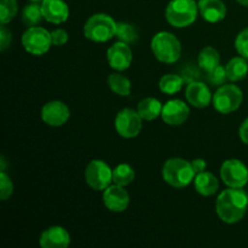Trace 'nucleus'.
<instances>
[{
  "instance_id": "nucleus-36",
  "label": "nucleus",
  "mask_w": 248,
  "mask_h": 248,
  "mask_svg": "<svg viewBox=\"0 0 248 248\" xmlns=\"http://www.w3.org/2000/svg\"><path fill=\"white\" fill-rule=\"evenodd\" d=\"M236 1L239 2V4L244 5V6H248V0H236Z\"/></svg>"
},
{
  "instance_id": "nucleus-10",
  "label": "nucleus",
  "mask_w": 248,
  "mask_h": 248,
  "mask_svg": "<svg viewBox=\"0 0 248 248\" xmlns=\"http://www.w3.org/2000/svg\"><path fill=\"white\" fill-rule=\"evenodd\" d=\"M143 119L138 114L137 110L131 108H124L116 114L115 118V130L119 136L124 138H135L142 131Z\"/></svg>"
},
{
  "instance_id": "nucleus-24",
  "label": "nucleus",
  "mask_w": 248,
  "mask_h": 248,
  "mask_svg": "<svg viewBox=\"0 0 248 248\" xmlns=\"http://www.w3.org/2000/svg\"><path fill=\"white\" fill-rule=\"evenodd\" d=\"M43 19L44 16L43 11H41V4H39V1L29 2L22 10V22L27 28L39 26Z\"/></svg>"
},
{
  "instance_id": "nucleus-32",
  "label": "nucleus",
  "mask_w": 248,
  "mask_h": 248,
  "mask_svg": "<svg viewBox=\"0 0 248 248\" xmlns=\"http://www.w3.org/2000/svg\"><path fill=\"white\" fill-rule=\"evenodd\" d=\"M69 35L65 29L57 28L55 31H51V40H52V45L55 46H63L67 44Z\"/></svg>"
},
{
  "instance_id": "nucleus-4",
  "label": "nucleus",
  "mask_w": 248,
  "mask_h": 248,
  "mask_svg": "<svg viewBox=\"0 0 248 248\" xmlns=\"http://www.w3.org/2000/svg\"><path fill=\"white\" fill-rule=\"evenodd\" d=\"M199 5L195 0H171L165 10V17L170 26L186 28L198 18Z\"/></svg>"
},
{
  "instance_id": "nucleus-2",
  "label": "nucleus",
  "mask_w": 248,
  "mask_h": 248,
  "mask_svg": "<svg viewBox=\"0 0 248 248\" xmlns=\"http://www.w3.org/2000/svg\"><path fill=\"white\" fill-rule=\"evenodd\" d=\"M162 178L173 188H186L195 179V171L191 161L182 157H171L162 166Z\"/></svg>"
},
{
  "instance_id": "nucleus-11",
  "label": "nucleus",
  "mask_w": 248,
  "mask_h": 248,
  "mask_svg": "<svg viewBox=\"0 0 248 248\" xmlns=\"http://www.w3.org/2000/svg\"><path fill=\"white\" fill-rule=\"evenodd\" d=\"M133 55L130 44L116 41L107 51V61L115 72H124L128 69L132 63Z\"/></svg>"
},
{
  "instance_id": "nucleus-23",
  "label": "nucleus",
  "mask_w": 248,
  "mask_h": 248,
  "mask_svg": "<svg viewBox=\"0 0 248 248\" xmlns=\"http://www.w3.org/2000/svg\"><path fill=\"white\" fill-rule=\"evenodd\" d=\"M220 63V55L213 46H206L200 51L198 56L199 67L206 73L215 69Z\"/></svg>"
},
{
  "instance_id": "nucleus-16",
  "label": "nucleus",
  "mask_w": 248,
  "mask_h": 248,
  "mask_svg": "<svg viewBox=\"0 0 248 248\" xmlns=\"http://www.w3.org/2000/svg\"><path fill=\"white\" fill-rule=\"evenodd\" d=\"M39 245L43 248H67L70 245V234L61 225H53L41 232Z\"/></svg>"
},
{
  "instance_id": "nucleus-12",
  "label": "nucleus",
  "mask_w": 248,
  "mask_h": 248,
  "mask_svg": "<svg viewBox=\"0 0 248 248\" xmlns=\"http://www.w3.org/2000/svg\"><path fill=\"white\" fill-rule=\"evenodd\" d=\"M70 118V110L67 104L62 101H50L44 104L41 109V119L44 123L52 127L63 126Z\"/></svg>"
},
{
  "instance_id": "nucleus-17",
  "label": "nucleus",
  "mask_w": 248,
  "mask_h": 248,
  "mask_svg": "<svg viewBox=\"0 0 248 248\" xmlns=\"http://www.w3.org/2000/svg\"><path fill=\"white\" fill-rule=\"evenodd\" d=\"M41 11L44 19L52 24L64 23L69 18V6L64 0H43Z\"/></svg>"
},
{
  "instance_id": "nucleus-28",
  "label": "nucleus",
  "mask_w": 248,
  "mask_h": 248,
  "mask_svg": "<svg viewBox=\"0 0 248 248\" xmlns=\"http://www.w3.org/2000/svg\"><path fill=\"white\" fill-rule=\"evenodd\" d=\"M18 5L16 0H0V22L7 24L17 16Z\"/></svg>"
},
{
  "instance_id": "nucleus-9",
  "label": "nucleus",
  "mask_w": 248,
  "mask_h": 248,
  "mask_svg": "<svg viewBox=\"0 0 248 248\" xmlns=\"http://www.w3.org/2000/svg\"><path fill=\"white\" fill-rule=\"evenodd\" d=\"M220 178L229 188H245L248 183V169L239 159H228L220 166Z\"/></svg>"
},
{
  "instance_id": "nucleus-37",
  "label": "nucleus",
  "mask_w": 248,
  "mask_h": 248,
  "mask_svg": "<svg viewBox=\"0 0 248 248\" xmlns=\"http://www.w3.org/2000/svg\"><path fill=\"white\" fill-rule=\"evenodd\" d=\"M29 1H43V0H29Z\"/></svg>"
},
{
  "instance_id": "nucleus-19",
  "label": "nucleus",
  "mask_w": 248,
  "mask_h": 248,
  "mask_svg": "<svg viewBox=\"0 0 248 248\" xmlns=\"http://www.w3.org/2000/svg\"><path fill=\"white\" fill-rule=\"evenodd\" d=\"M194 186H195V190L200 195L208 198V196L215 195L218 191V189H219V181L211 172L203 171L201 173L196 174L195 179H194Z\"/></svg>"
},
{
  "instance_id": "nucleus-22",
  "label": "nucleus",
  "mask_w": 248,
  "mask_h": 248,
  "mask_svg": "<svg viewBox=\"0 0 248 248\" xmlns=\"http://www.w3.org/2000/svg\"><path fill=\"white\" fill-rule=\"evenodd\" d=\"M108 85L111 91L118 94V96L127 97L131 94L132 85H131L130 79L124 74H121V72H115L109 74Z\"/></svg>"
},
{
  "instance_id": "nucleus-15",
  "label": "nucleus",
  "mask_w": 248,
  "mask_h": 248,
  "mask_svg": "<svg viewBox=\"0 0 248 248\" xmlns=\"http://www.w3.org/2000/svg\"><path fill=\"white\" fill-rule=\"evenodd\" d=\"M186 98L190 106L202 109L212 103L213 96L207 85L201 81H191L186 89Z\"/></svg>"
},
{
  "instance_id": "nucleus-35",
  "label": "nucleus",
  "mask_w": 248,
  "mask_h": 248,
  "mask_svg": "<svg viewBox=\"0 0 248 248\" xmlns=\"http://www.w3.org/2000/svg\"><path fill=\"white\" fill-rule=\"evenodd\" d=\"M239 136H240V140H242V143H245V144L248 145V118L245 119L244 123L240 125Z\"/></svg>"
},
{
  "instance_id": "nucleus-27",
  "label": "nucleus",
  "mask_w": 248,
  "mask_h": 248,
  "mask_svg": "<svg viewBox=\"0 0 248 248\" xmlns=\"http://www.w3.org/2000/svg\"><path fill=\"white\" fill-rule=\"evenodd\" d=\"M116 38L126 44H133L138 40V31L135 24L128 22H118L116 26Z\"/></svg>"
},
{
  "instance_id": "nucleus-14",
  "label": "nucleus",
  "mask_w": 248,
  "mask_h": 248,
  "mask_svg": "<svg viewBox=\"0 0 248 248\" xmlns=\"http://www.w3.org/2000/svg\"><path fill=\"white\" fill-rule=\"evenodd\" d=\"M190 108L181 99H171L162 107L161 118L170 126H181L188 120Z\"/></svg>"
},
{
  "instance_id": "nucleus-26",
  "label": "nucleus",
  "mask_w": 248,
  "mask_h": 248,
  "mask_svg": "<svg viewBox=\"0 0 248 248\" xmlns=\"http://www.w3.org/2000/svg\"><path fill=\"white\" fill-rule=\"evenodd\" d=\"M136 172L130 165L120 164L113 170V183L121 186H127L135 181Z\"/></svg>"
},
{
  "instance_id": "nucleus-25",
  "label": "nucleus",
  "mask_w": 248,
  "mask_h": 248,
  "mask_svg": "<svg viewBox=\"0 0 248 248\" xmlns=\"http://www.w3.org/2000/svg\"><path fill=\"white\" fill-rule=\"evenodd\" d=\"M184 85V79L177 74H165L159 81V89L162 93L174 94L178 93Z\"/></svg>"
},
{
  "instance_id": "nucleus-21",
  "label": "nucleus",
  "mask_w": 248,
  "mask_h": 248,
  "mask_svg": "<svg viewBox=\"0 0 248 248\" xmlns=\"http://www.w3.org/2000/svg\"><path fill=\"white\" fill-rule=\"evenodd\" d=\"M228 80L232 82H237L244 80L248 74V62L245 57H234L225 64Z\"/></svg>"
},
{
  "instance_id": "nucleus-33",
  "label": "nucleus",
  "mask_w": 248,
  "mask_h": 248,
  "mask_svg": "<svg viewBox=\"0 0 248 248\" xmlns=\"http://www.w3.org/2000/svg\"><path fill=\"white\" fill-rule=\"evenodd\" d=\"M12 43V34L10 29H7L6 24H1L0 27V51L4 52L6 48L10 47Z\"/></svg>"
},
{
  "instance_id": "nucleus-31",
  "label": "nucleus",
  "mask_w": 248,
  "mask_h": 248,
  "mask_svg": "<svg viewBox=\"0 0 248 248\" xmlns=\"http://www.w3.org/2000/svg\"><path fill=\"white\" fill-rule=\"evenodd\" d=\"M235 48L240 56L248 60V28H245L237 34L235 39Z\"/></svg>"
},
{
  "instance_id": "nucleus-5",
  "label": "nucleus",
  "mask_w": 248,
  "mask_h": 248,
  "mask_svg": "<svg viewBox=\"0 0 248 248\" xmlns=\"http://www.w3.org/2000/svg\"><path fill=\"white\" fill-rule=\"evenodd\" d=\"M116 23L107 14H94L84 26V35L93 43H106L116 35Z\"/></svg>"
},
{
  "instance_id": "nucleus-20",
  "label": "nucleus",
  "mask_w": 248,
  "mask_h": 248,
  "mask_svg": "<svg viewBox=\"0 0 248 248\" xmlns=\"http://www.w3.org/2000/svg\"><path fill=\"white\" fill-rule=\"evenodd\" d=\"M162 107L164 106L159 99L154 98V97H147L138 103L137 111L143 120L153 121L161 116Z\"/></svg>"
},
{
  "instance_id": "nucleus-18",
  "label": "nucleus",
  "mask_w": 248,
  "mask_h": 248,
  "mask_svg": "<svg viewBox=\"0 0 248 248\" xmlns=\"http://www.w3.org/2000/svg\"><path fill=\"white\" fill-rule=\"evenodd\" d=\"M199 14L208 23H218L227 16V6L222 0H199Z\"/></svg>"
},
{
  "instance_id": "nucleus-6",
  "label": "nucleus",
  "mask_w": 248,
  "mask_h": 248,
  "mask_svg": "<svg viewBox=\"0 0 248 248\" xmlns=\"http://www.w3.org/2000/svg\"><path fill=\"white\" fill-rule=\"evenodd\" d=\"M242 101H244V93L237 85L224 84L218 87L217 91L215 92L212 103L218 113L227 115L237 110L241 107Z\"/></svg>"
},
{
  "instance_id": "nucleus-29",
  "label": "nucleus",
  "mask_w": 248,
  "mask_h": 248,
  "mask_svg": "<svg viewBox=\"0 0 248 248\" xmlns=\"http://www.w3.org/2000/svg\"><path fill=\"white\" fill-rule=\"evenodd\" d=\"M207 80L211 85L213 86H222V85L225 84V81L228 80L227 70H225V67L223 65H217L213 70L207 73Z\"/></svg>"
},
{
  "instance_id": "nucleus-34",
  "label": "nucleus",
  "mask_w": 248,
  "mask_h": 248,
  "mask_svg": "<svg viewBox=\"0 0 248 248\" xmlns=\"http://www.w3.org/2000/svg\"><path fill=\"white\" fill-rule=\"evenodd\" d=\"M191 166H193L194 171H195V174H198L206 171V169H207V162H206L205 159L198 157V159L191 160Z\"/></svg>"
},
{
  "instance_id": "nucleus-3",
  "label": "nucleus",
  "mask_w": 248,
  "mask_h": 248,
  "mask_svg": "<svg viewBox=\"0 0 248 248\" xmlns=\"http://www.w3.org/2000/svg\"><path fill=\"white\" fill-rule=\"evenodd\" d=\"M150 48L159 62L172 64L178 62L182 55V44L174 34L170 31H159L150 43Z\"/></svg>"
},
{
  "instance_id": "nucleus-13",
  "label": "nucleus",
  "mask_w": 248,
  "mask_h": 248,
  "mask_svg": "<svg viewBox=\"0 0 248 248\" xmlns=\"http://www.w3.org/2000/svg\"><path fill=\"white\" fill-rule=\"evenodd\" d=\"M103 203L110 212L120 213L128 208L130 205V195L126 191L125 186L118 184H110L103 190Z\"/></svg>"
},
{
  "instance_id": "nucleus-1",
  "label": "nucleus",
  "mask_w": 248,
  "mask_h": 248,
  "mask_svg": "<svg viewBox=\"0 0 248 248\" xmlns=\"http://www.w3.org/2000/svg\"><path fill=\"white\" fill-rule=\"evenodd\" d=\"M248 208V194L244 188H228L218 195L216 212L227 224H235L244 219Z\"/></svg>"
},
{
  "instance_id": "nucleus-30",
  "label": "nucleus",
  "mask_w": 248,
  "mask_h": 248,
  "mask_svg": "<svg viewBox=\"0 0 248 248\" xmlns=\"http://www.w3.org/2000/svg\"><path fill=\"white\" fill-rule=\"evenodd\" d=\"M14 193V183L6 172H0V200L6 201Z\"/></svg>"
},
{
  "instance_id": "nucleus-8",
  "label": "nucleus",
  "mask_w": 248,
  "mask_h": 248,
  "mask_svg": "<svg viewBox=\"0 0 248 248\" xmlns=\"http://www.w3.org/2000/svg\"><path fill=\"white\" fill-rule=\"evenodd\" d=\"M85 182L93 190H104L113 182V170L103 160H91L85 169Z\"/></svg>"
},
{
  "instance_id": "nucleus-7",
  "label": "nucleus",
  "mask_w": 248,
  "mask_h": 248,
  "mask_svg": "<svg viewBox=\"0 0 248 248\" xmlns=\"http://www.w3.org/2000/svg\"><path fill=\"white\" fill-rule=\"evenodd\" d=\"M22 45L29 55H45L52 46L51 31L40 26L28 27L22 35Z\"/></svg>"
}]
</instances>
